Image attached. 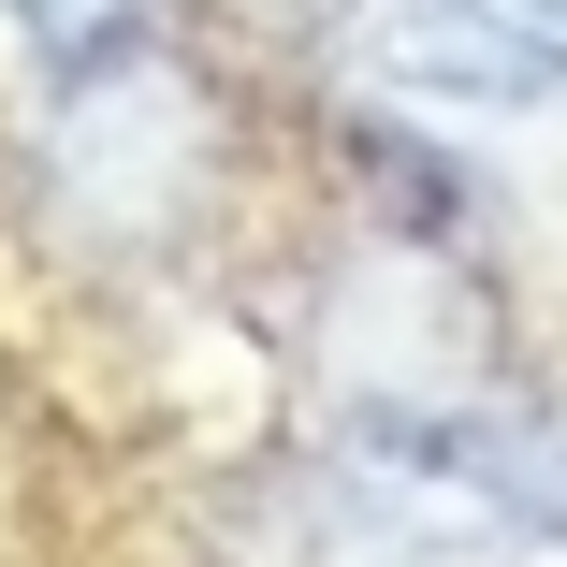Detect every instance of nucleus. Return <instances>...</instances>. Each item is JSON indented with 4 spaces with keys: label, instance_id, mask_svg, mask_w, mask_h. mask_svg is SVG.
Instances as JSON below:
<instances>
[{
    "label": "nucleus",
    "instance_id": "nucleus-1",
    "mask_svg": "<svg viewBox=\"0 0 567 567\" xmlns=\"http://www.w3.org/2000/svg\"><path fill=\"white\" fill-rule=\"evenodd\" d=\"M218 175H234V117L218 87L175 59V44H102L59 73V117H44V218L87 248V262H175L204 218H218Z\"/></svg>",
    "mask_w": 567,
    "mask_h": 567
},
{
    "label": "nucleus",
    "instance_id": "nucleus-2",
    "mask_svg": "<svg viewBox=\"0 0 567 567\" xmlns=\"http://www.w3.org/2000/svg\"><path fill=\"white\" fill-rule=\"evenodd\" d=\"M393 59L451 102H553L567 87V0H393Z\"/></svg>",
    "mask_w": 567,
    "mask_h": 567
},
{
    "label": "nucleus",
    "instance_id": "nucleus-3",
    "mask_svg": "<svg viewBox=\"0 0 567 567\" xmlns=\"http://www.w3.org/2000/svg\"><path fill=\"white\" fill-rule=\"evenodd\" d=\"M350 161H364V204H393V218H451V234L481 218V189H466V175H436L422 132H350Z\"/></svg>",
    "mask_w": 567,
    "mask_h": 567
},
{
    "label": "nucleus",
    "instance_id": "nucleus-4",
    "mask_svg": "<svg viewBox=\"0 0 567 567\" xmlns=\"http://www.w3.org/2000/svg\"><path fill=\"white\" fill-rule=\"evenodd\" d=\"M0 16L30 30L44 73H73V59H102V44H132V30H146V0H0Z\"/></svg>",
    "mask_w": 567,
    "mask_h": 567
}]
</instances>
